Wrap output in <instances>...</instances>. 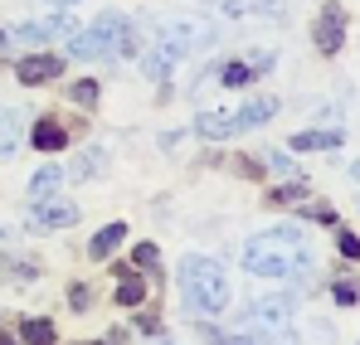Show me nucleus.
I'll use <instances>...</instances> for the list:
<instances>
[{
  "instance_id": "nucleus-1",
  "label": "nucleus",
  "mask_w": 360,
  "mask_h": 345,
  "mask_svg": "<svg viewBox=\"0 0 360 345\" xmlns=\"http://www.w3.org/2000/svg\"><path fill=\"white\" fill-rule=\"evenodd\" d=\"M243 268L258 278H302L311 268V243L302 238V229L283 224V229L253 233L243 243Z\"/></svg>"
},
{
  "instance_id": "nucleus-2",
  "label": "nucleus",
  "mask_w": 360,
  "mask_h": 345,
  "mask_svg": "<svg viewBox=\"0 0 360 345\" xmlns=\"http://www.w3.org/2000/svg\"><path fill=\"white\" fill-rule=\"evenodd\" d=\"M180 292H185L190 311H200V316H219L229 306V278H224V268L214 258H200V253L180 258Z\"/></svg>"
},
{
  "instance_id": "nucleus-3",
  "label": "nucleus",
  "mask_w": 360,
  "mask_h": 345,
  "mask_svg": "<svg viewBox=\"0 0 360 345\" xmlns=\"http://www.w3.org/2000/svg\"><path fill=\"white\" fill-rule=\"evenodd\" d=\"M131 49H136L131 20H122L117 10H108L93 30L73 34V44H68V54H73V58H127Z\"/></svg>"
},
{
  "instance_id": "nucleus-4",
  "label": "nucleus",
  "mask_w": 360,
  "mask_h": 345,
  "mask_svg": "<svg viewBox=\"0 0 360 345\" xmlns=\"http://www.w3.org/2000/svg\"><path fill=\"white\" fill-rule=\"evenodd\" d=\"M156 49L166 58H185L195 54V49H205V44H214V25L210 20H161L156 25Z\"/></svg>"
},
{
  "instance_id": "nucleus-5",
  "label": "nucleus",
  "mask_w": 360,
  "mask_h": 345,
  "mask_svg": "<svg viewBox=\"0 0 360 345\" xmlns=\"http://www.w3.org/2000/svg\"><path fill=\"white\" fill-rule=\"evenodd\" d=\"M316 49L321 54H336L341 44H346V5H336V0H326L321 5V15H316Z\"/></svg>"
},
{
  "instance_id": "nucleus-6",
  "label": "nucleus",
  "mask_w": 360,
  "mask_h": 345,
  "mask_svg": "<svg viewBox=\"0 0 360 345\" xmlns=\"http://www.w3.org/2000/svg\"><path fill=\"white\" fill-rule=\"evenodd\" d=\"M253 321H258V326H263V331H268L273 341H278V336L288 341V321H292V297H263V301L253 306Z\"/></svg>"
},
{
  "instance_id": "nucleus-7",
  "label": "nucleus",
  "mask_w": 360,
  "mask_h": 345,
  "mask_svg": "<svg viewBox=\"0 0 360 345\" xmlns=\"http://www.w3.org/2000/svg\"><path fill=\"white\" fill-rule=\"evenodd\" d=\"M30 219L39 224V229H68V224H78V204H63V200H34V209H30Z\"/></svg>"
},
{
  "instance_id": "nucleus-8",
  "label": "nucleus",
  "mask_w": 360,
  "mask_h": 345,
  "mask_svg": "<svg viewBox=\"0 0 360 345\" xmlns=\"http://www.w3.org/2000/svg\"><path fill=\"white\" fill-rule=\"evenodd\" d=\"M15 73H20V83H30V88H34V83H54L63 73V58L59 54H30V58H20Z\"/></svg>"
},
{
  "instance_id": "nucleus-9",
  "label": "nucleus",
  "mask_w": 360,
  "mask_h": 345,
  "mask_svg": "<svg viewBox=\"0 0 360 345\" xmlns=\"http://www.w3.org/2000/svg\"><path fill=\"white\" fill-rule=\"evenodd\" d=\"M59 34H73V20H68V15H54V20H34V25H20V30H15V39H20V44L59 39Z\"/></svg>"
},
{
  "instance_id": "nucleus-10",
  "label": "nucleus",
  "mask_w": 360,
  "mask_h": 345,
  "mask_svg": "<svg viewBox=\"0 0 360 345\" xmlns=\"http://www.w3.org/2000/svg\"><path fill=\"white\" fill-rule=\"evenodd\" d=\"M30 141H34L39 151H63V146H68V131H63V126L54 122V117H44V122H34Z\"/></svg>"
},
{
  "instance_id": "nucleus-11",
  "label": "nucleus",
  "mask_w": 360,
  "mask_h": 345,
  "mask_svg": "<svg viewBox=\"0 0 360 345\" xmlns=\"http://www.w3.org/2000/svg\"><path fill=\"white\" fill-rule=\"evenodd\" d=\"M195 131H200V136H210V141H224V136H234V131H239V122H234V112H205L200 122H195Z\"/></svg>"
},
{
  "instance_id": "nucleus-12",
  "label": "nucleus",
  "mask_w": 360,
  "mask_h": 345,
  "mask_svg": "<svg viewBox=\"0 0 360 345\" xmlns=\"http://www.w3.org/2000/svg\"><path fill=\"white\" fill-rule=\"evenodd\" d=\"M273 112H278V103H273V98H253L248 108H239V112H234V122H239V131H248V126H263Z\"/></svg>"
},
{
  "instance_id": "nucleus-13",
  "label": "nucleus",
  "mask_w": 360,
  "mask_h": 345,
  "mask_svg": "<svg viewBox=\"0 0 360 345\" xmlns=\"http://www.w3.org/2000/svg\"><path fill=\"white\" fill-rule=\"evenodd\" d=\"M292 146L297 151H336L341 146V131H297Z\"/></svg>"
},
{
  "instance_id": "nucleus-14",
  "label": "nucleus",
  "mask_w": 360,
  "mask_h": 345,
  "mask_svg": "<svg viewBox=\"0 0 360 345\" xmlns=\"http://www.w3.org/2000/svg\"><path fill=\"white\" fill-rule=\"evenodd\" d=\"M122 238H127V229H122V224H108V229H103L98 238H93V243H88V253H93V258H108V253L117 248Z\"/></svg>"
},
{
  "instance_id": "nucleus-15",
  "label": "nucleus",
  "mask_w": 360,
  "mask_h": 345,
  "mask_svg": "<svg viewBox=\"0 0 360 345\" xmlns=\"http://www.w3.org/2000/svg\"><path fill=\"white\" fill-rule=\"evenodd\" d=\"M122 282H117V301L122 306H141V297H146V282L141 278H131V273H117Z\"/></svg>"
},
{
  "instance_id": "nucleus-16",
  "label": "nucleus",
  "mask_w": 360,
  "mask_h": 345,
  "mask_svg": "<svg viewBox=\"0 0 360 345\" xmlns=\"http://www.w3.org/2000/svg\"><path fill=\"white\" fill-rule=\"evenodd\" d=\"M59 180H63V171H59V166H44V171H39L34 180H30V200H44V195H49V190H54Z\"/></svg>"
},
{
  "instance_id": "nucleus-17",
  "label": "nucleus",
  "mask_w": 360,
  "mask_h": 345,
  "mask_svg": "<svg viewBox=\"0 0 360 345\" xmlns=\"http://www.w3.org/2000/svg\"><path fill=\"white\" fill-rule=\"evenodd\" d=\"M25 345H54V321H25Z\"/></svg>"
},
{
  "instance_id": "nucleus-18",
  "label": "nucleus",
  "mask_w": 360,
  "mask_h": 345,
  "mask_svg": "<svg viewBox=\"0 0 360 345\" xmlns=\"http://www.w3.org/2000/svg\"><path fill=\"white\" fill-rule=\"evenodd\" d=\"M15 141H20V117L0 112V151H15Z\"/></svg>"
},
{
  "instance_id": "nucleus-19",
  "label": "nucleus",
  "mask_w": 360,
  "mask_h": 345,
  "mask_svg": "<svg viewBox=\"0 0 360 345\" xmlns=\"http://www.w3.org/2000/svg\"><path fill=\"white\" fill-rule=\"evenodd\" d=\"M219 78H224V88H243V83L253 78V63H224Z\"/></svg>"
},
{
  "instance_id": "nucleus-20",
  "label": "nucleus",
  "mask_w": 360,
  "mask_h": 345,
  "mask_svg": "<svg viewBox=\"0 0 360 345\" xmlns=\"http://www.w3.org/2000/svg\"><path fill=\"white\" fill-rule=\"evenodd\" d=\"M141 68H146V78L166 83V73H171V58H166L161 49H156V54H146V58H141Z\"/></svg>"
},
{
  "instance_id": "nucleus-21",
  "label": "nucleus",
  "mask_w": 360,
  "mask_h": 345,
  "mask_svg": "<svg viewBox=\"0 0 360 345\" xmlns=\"http://www.w3.org/2000/svg\"><path fill=\"white\" fill-rule=\"evenodd\" d=\"M68 98H73L78 108H93V103H98V83H93V78H83V83H73V88H68Z\"/></svg>"
},
{
  "instance_id": "nucleus-22",
  "label": "nucleus",
  "mask_w": 360,
  "mask_h": 345,
  "mask_svg": "<svg viewBox=\"0 0 360 345\" xmlns=\"http://www.w3.org/2000/svg\"><path fill=\"white\" fill-rule=\"evenodd\" d=\"M297 200H307V185H283V190H273V200H268V204H297Z\"/></svg>"
},
{
  "instance_id": "nucleus-23",
  "label": "nucleus",
  "mask_w": 360,
  "mask_h": 345,
  "mask_svg": "<svg viewBox=\"0 0 360 345\" xmlns=\"http://www.w3.org/2000/svg\"><path fill=\"white\" fill-rule=\"evenodd\" d=\"M131 263H136V268H156V263H161V248H156V243H136Z\"/></svg>"
},
{
  "instance_id": "nucleus-24",
  "label": "nucleus",
  "mask_w": 360,
  "mask_h": 345,
  "mask_svg": "<svg viewBox=\"0 0 360 345\" xmlns=\"http://www.w3.org/2000/svg\"><path fill=\"white\" fill-rule=\"evenodd\" d=\"M98 161H103V151H88V156H83L68 175H73V180H88V175H98Z\"/></svg>"
},
{
  "instance_id": "nucleus-25",
  "label": "nucleus",
  "mask_w": 360,
  "mask_h": 345,
  "mask_svg": "<svg viewBox=\"0 0 360 345\" xmlns=\"http://www.w3.org/2000/svg\"><path fill=\"white\" fill-rule=\"evenodd\" d=\"M5 273H10L15 282H34V278H39V268H34V263H5Z\"/></svg>"
},
{
  "instance_id": "nucleus-26",
  "label": "nucleus",
  "mask_w": 360,
  "mask_h": 345,
  "mask_svg": "<svg viewBox=\"0 0 360 345\" xmlns=\"http://www.w3.org/2000/svg\"><path fill=\"white\" fill-rule=\"evenodd\" d=\"M356 297H360V287H356V282H336V301H341V306H351Z\"/></svg>"
},
{
  "instance_id": "nucleus-27",
  "label": "nucleus",
  "mask_w": 360,
  "mask_h": 345,
  "mask_svg": "<svg viewBox=\"0 0 360 345\" xmlns=\"http://www.w3.org/2000/svg\"><path fill=\"white\" fill-rule=\"evenodd\" d=\"M210 345H253L248 336H219V331H210Z\"/></svg>"
},
{
  "instance_id": "nucleus-28",
  "label": "nucleus",
  "mask_w": 360,
  "mask_h": 345,
  "mask_svg": "<svg viewBox=\"0 0 360 345\" xmlns=\"http://www.w3.org/2000/svg\"><path fill=\"white\" fill-rule=\"evenodd\" d=\"M341 253H346V258H360V238L356 233H341Z\"/></svg>"
},
{
  "instance_id": "nucleus-29",
  "label": "nucleus",
  "mask_w": 360,
  "mask_h": 345,
  "mask_svg": "<svg viewBox=\"0 0 360 345\" xmlns=\"http://www.w3.org/2000/svg\"><path fill=\"white\" fill-rule=\"evenodd\" d=\"M307 214H311V219H321V224H331V219H336V214H331V204H307Z\"/></svg>"
},
{
  "instance_id": "nucleus-30",
  "label": "nucleus",
  "mask_w": 360,
  "mask_h": 345,
  "mask_svg": "<svg viewBox=\"0 0 360 345\" xmlns=\"http://www.w3.org/2000/svg\"><path fill=\"white\" fill-rule=\"evenodd\" d=\"M68 301H73V306H78V311H83V306H88V301H93V292H88V287H73V292H68Z\"/></svg>"
},
{
  "instance_id": "nucleus-31",
  "label": "nucleus",
  "mask_w": 360,
  "mask_h": 345,
  "mask_svg": "<svg viewBox=\"0 0 360 345\" xmlns=\"http://www.w3.org/2000/svg\"><path fill=\"white\" fill-rule=\"evenodd\" d=\"M0 345H15V336H5V331H0Z\"/></svg>"
},
{
  "instance_id": "nucleus-32",
  "label": "nucleus",
  "mask_w": 360,
  "mask_h": 345,
  "mask_svg": "<svg viewBox=\"0 0 360 345\" xmlns=\"http://www.w3.org/2000/svg\"><path fill=\"white\" fill-rule=\"evenodd\" d=\"M49 5H78V0H49Z\"/></svg>"
},
{
  "instance_id": "nucleus-33",
  "label": "nucleus",
  "mask_w": 360,
  "mask_h": 345,
  "mask_svg": "<svg viewBox=\"0 0 360 345\" xmlns=\"http://www.w3.org/2000/svg\"><path fill=\"white\" fill-rule=\"evenodd\" d=\"M5 39H10V34H5V30H0V49H5Z\"/></svg>"
},
{
  "instance_id": "nucleus-34",
  "label": "nucleus",
  "mask_w": 360,
  "mask_h": 345,
  "mask_svg": "<svg viewBox=\"0 0 360 345\" xmlns=\"http://www.w3.org/2000/svg\"><path fill=\"white\" fill-rule=\"evenodd\" d=\"M156 345H176V341H156Z\"/></svg>"
}]
</instances>
